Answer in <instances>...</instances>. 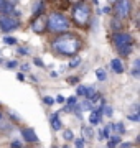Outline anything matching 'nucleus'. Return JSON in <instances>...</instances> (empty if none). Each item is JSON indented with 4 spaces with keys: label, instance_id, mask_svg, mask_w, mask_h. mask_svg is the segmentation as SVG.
<instances>
[{
    "label": "nucleus",
    "instance_id": "1",
    "mask_svg": "<svg viewBox=\"0 0 140 148\" xmlns=\"http://www.w3.org/2000/svg\"><path fill=\"white\" fill-rule=\"evenodd\" d=\"M81 46V40L73 33H59V36H56L51 43V49L63 56H76Z\"/></svg>",
    "mask_w": 140,
    "mask_h": 148
},
{
    "label": "nucleus",
    "instance_id": "2",
    "mask_svg": "<svg viewBox=\"0 0 140 148\" xmlns=\"http://www.w3.org/2000/svg\"><path fill=\"white\" fill-rule=\"evenodd\" d=\"M71 23L68 20V16L65 13H59V12H53L51 15L46 18V28L53 33H66L69 30Z\"/></svg>",
    "mask_w": 140,
    "mask_h": 148
},
{
    "label": "nucleus",
    "instance_id": "3",
    "mask_svg": "<svg viewBox=\"0 0 140 148\" xmlns=\"http://www.w3.org/2000/svg\"><path fill=\"white\" fill-rule=\"evenodd\" d=\"M114 46L117 48V51L120 56H129L132 53V48H134V40L129 33L124 32H115L114 33Z\"/></svg>",
    "mask_w": 140,
    "mask_h": 148
},
{
    "label": "nucleus",
    "instance_id": "4",
    "mask_svg": "<svg viewBox=\"0 0 140 148\" xmlns=\"http://www.w3.org/2000/svg\"><path fill=\"white\" fill-rule=\"evenodd\" d=\"M73 20H74V23L78 25V27L84 28L89 23V18H91V8H89V5L87 3H84V2H81V3H76L74 7H73Z\"/></svg>",
    "mask_w": 140,
    "mask_h": 148
},
{
    "label": "nucleus",
    "instance_id": "5",
    "mask_svg": "<svg viewBox=\"0 0 140 148\" xmlns=\"http://www.w3.org/2000/svg\"><path fill=\"white\" fill-rule=\"evenodd\" d=\"M114 12H115V18H119V20L129 18L130 12H132L130 0H115L114 2Z\"/></svg>",
    "mask_w": 140,
    "mask_h": 148
},
{
    "label": "nucleus",
    "instance_id": "6",
    "mask_svg": "<svg viewBox=\"0 0 140 148\" xmlns=\"http://www.w3.org/2000/svg\"><path fill=\"white\" fill-rule=\"evenodd\" d=\"M20 27V20L16 16H12V15H0V30L3 33H8V32H13L16 28Z\"/></svg>",
    "mask_w": 140,
    "mask_h": 148
},
{
    "label": "nucleus",
    "instance_id": "7",
    "mask_svg": "<svg viewBox=\"0 0 140 148\" xmlns=\"http://www.w3.org/2000/svg\"><path fill=\"white\" fill-rule=\"evenodd\" d=\"M32 30L35 33H43L46 30V16L45 15H38L35 16V20L32 23Z\"/></svg>",
    "mask_w": 140,
    "mask_h": 148
},
{
    "label": "nucleus",
    "instance_id": "8",
    "mask_svg": "<svg viewBox=\"0 0 140 148\" xmlns=\"http://www.w3.org/2000/svg\"><path fill=\"white\" fill-rule=\"evenodd\" d=\"M22 137H23V140L28 142V143L38 142V137H36V133H35L33 128H23V130H22Z\"/></svg>",
    "mask_w": 140,
    "mask_h": 148
},
{
    "label": "nucleus",
    "instance_id": "9",
    "mask_svg": "<svg viewBox=\"0 0 140 148\" xmlns=\"http://www.w3.org/2000/svg\"><path fill=\"white\" fill-rule=\"evenodd\" d=\"M110 68H112V71L115 74H122V73H124V64H122V61L117 59V58L110 61Z\"/></svg>",
    "mask_w": 140,
    "mask_h": 148
},
{
    "label": "nucleus",
    "instance_id": "10",
    "mask_svg": "<svg viewBox=\"0 0 140 148\" xmlns=\"http://www.w3.org/2000/svg\"><path fill=\"white\" fill-rule=\"evenodd\" d=\"M12 128V122L10 119H5V115L0 112V130H3V132H7V130H10Z\"/></svg>",
    "mask_w": 140,
    "mask_h": 148
},
{
    "label": "nucleus",
    "instance_id": "11",
    "mask_svg": "<svg viewBox=\"0 0 140 148\" xmlns=\"http://www.w3.org/2000/svg\"><path fill=\"white\" fill-rule=\"evenodd\" d=\"M49 122H51L53 130H61L63 128V123H61V119H58V114H53L51 119H49Z\"/></svg>",
    "mask_w": 140,
    "mask_h": 148
},
{
    "label": "nucleus",
    "instance_id": "12",
    "mask_svg": "<svg viewBox=\"0 0 140 148\" xmlns=\"http://www.w3.org/2000/svg\"><path fill=\"white\" fill-rule=\"evenodd\" d=\"M43 10H45L43 2H41V0H38L36 3L33 5V15H35V16H38V15H43Z\"/></svg>",
    "mask_w": 140,
    "mask_h": 148
},
{
    "label": "nucleus",
    "instance_id": "13",
    "mask_svg": "<svg viewBox=\"0 0 140 148\" xmlns=\"http://www.w3.org/2000/svg\"><path fill=\"white\" fill-rule=\"evenodd\" d=\"M101 114H99V112L97 110H92L91 112V117H89V122H91L92 125H96V123H99V122H101Z\"/></svg>",
    "mask_w": 140,
    "mask_h": 148
},
{
    "label": "nucleus",
    "instance_id": "14",
    "mask_svg": "<svg viewBox=\"0 0 140 148\" xmlns=\"http://www.w3.org/2000/svg\"><path fill=\"white\" fill-rule=\"evenodd\" d=\"M76 102H78V99H76V95H71V97H68V99H66V104H68V106L65 107V110H68V112H69V110H71V107L74 106Z\"/></svg>",
    "mask_w": 140,
    "mask_h": 148
},
{
    "label": "nucleus",
    "instance_id": "15",
    "mask_svg": "<svg viewBox=\"0 0 140 148\" xmlns=\"http://www.w3.org/2000/svg\"><path fill=\"white\" fill-rule=\"evenodd\" d=\"M79 107H81V110H92V102L89 101V99H84V101L79 104Z\"/></svg>",
    "mask_w": 140,
    "mask_h": 148
},
{
    "label": "nucleus",
    "instance_id": "16",
    "mask_svg": "<svg viewBox=\"0 0 140 148\" xmlns=\"http://www.w3.org/2000/svg\"><path fill=\"white\" fill-rule=\"evenodd\" d=\"M96 76H97V79L99 81H106L107 79V74H106V71H104V69H96Z\"/></svg>",
    "mask_w": 140,
    "mask_h": 148
},
{
    "label": "nucleus",
    "instance_id": "17",
    "mask_svg": "<svg viewBox=\"0 0 140 148\" xmlns=\"http://www.w3.org/2000/svg\"><path fill=\"white\" fill-rule=\"evenodd\" d=\"M92 132H94V130H92L91 127H86V125L82 127V135H84L87 140H89V138H92Z\"/></svg>",
    "mask_w": 140,
    "mask_h": 148
},
{
    "label": "nucleus",
    "instance_id": "18",
    "mask_svg": "<svg viewBox=\"0 0 140 148\" xmlns=\"http://www.w3.org/2000/svg\"><path fill=\"white\" fill-rule=\"evenodd\" d=\"M139 68H140V59H135L134 61V71H132V74H134V77H139Z\"/></svg>",
    "mask_w": 140,
    "mask_h": 148
},
{
    "label": "nucleus",
    "instance_id": "19",
    "mask_svg": "<svg viewBox=\"0 0 140 148\" xmlns=\"http://www.w3.org/2000/svg\"><path fill=\"white\" fill-rule=\"evenodd\" d=\"M81 64V58L79 56H74V58L71 59V63H69V68H78Z\"/></svg>",
    "mask_w": 140,
    "mask_h": 148
},
{
    "label": "nucleus",
    "instance_id": "20",
    "mask_svg": "<svg viewBox=\"0 0 140 148\" xmlns=\"http://www.w3.org/2000/svg\"><path fill=\"white\" fill-rule=\"evenodd\" d=\"M2 41L5 43V45H15L16 38H13V36H3V40H2Z\"/></svg>",
    "mask_w": 140,
    "mask_h": 148
},
{
    "label": "nucleus",
    "instance_id": "21",
    "mask_svg": "<svg viewBox=\"0 0 140 148\" xmlns=\"http://www.w3.org/2000/svg\"><path fill=\"white\" fill-rule=\"evenodd\" d=\"M8 119H12L13 122H20V120H22V117H20V115H16V114H15L13 110L8 112Z\"/></svg>",
    "mask_w": 140,
    "mask_h": 148
},
{
    "label": "nucleus",
    "instance_id": "22",
    "mask_svg": "<svg viewBox=\"0 0 140 148\" xmlns=\"http://www.w3.org/2000/svg\"><path fill=\"white\" fill-rule=\"evenodd\" d=\"M63 138L69 142V140H73V138H74V135H73V132H71V130H65V132H63Z\"/></svg>",
    "mask_w": 140,
    "mask_h": 148
},
{
    "label": "nucleus",
    "instance_id": "23",
    "mask_svg": "<svg viewBox=\"0 0 140 148\" xmlns=\"http://www.w3.org/2000/svg\"><path fill=\"white\" fill-rule=\"evenodd\" d=\"M120 142V138L119 137H112L110 138V142H109V148H114V147H117V143Z\"/></svg>",
    "mask_w": 140,
    "mask_h": 148
},
{
    "label": "nucleus",
    "instance_id": "24",
    "mask_svg": "<svg viewBox=\"0 0 140 148\" xmlns=\"http://www.w3.org/2000/svg\"><path fill=\"white\" fill-rule=\"evenodd\" d=\"M110 25H112V30H119V28H120V20H119V18H112Z\"/></svg>",
    "mask_w": 140,
    "mask_h": 148
},
{
    "label": "nucleus",
    "instance_id": "25",
    "mask_svg": "<svg viewBox=\"0 0 140 148\" xmlns=\"http://www.w3.org/2000/svg\"><path fill=\"white\" fill-rule=\"evenodd\" d=\"M43 102L46 104V106H53V104H54V99H53V97H49V95H45V97H43Z\"/></svg>",
    "mask_w": 140,
    "mask_h": 148
},
{
    "label": "nucleus",
    "instance_id": "26",
    "mask_svg": "<svg viewBox=\"0 0 140 148\" xmlns=\"http://www.w3.org/2000/svg\"><path fill=\"white\" fill-rule=\"evenodd\" d=\"M102 132H104V138H109V137H110V132H112V128H110V123H109L107 127L104 128Z\"/></svg>",
    "mask_w": 140,
    "mask_h": 148
},
{
    "label": "nucleus",
    "instance_id": "27",
    "mask_svg": "<svg viewBox=\"0 0 140 148\" xmlns=\"http://www.w3.org/2000/svg\"><path fill=\"white\" fill-rule=\"evenodd\" d=\"M102 114H106L107 117H112V107L110 106H104V112Z\"/></svg>",
    "mask_w": 140,
    "mask_h": 148
},
{
    "label": "nucleus",
    "instance_id": "28",
    "mask_svg": "<svg viewBox=\"0 0 140 148\" xmlns=\"http://www.w3.org/2000/svg\"><path fill=\"white\" fill-rule=\"evenodd\" d=\"M74 145H76V148H82L84 147V140H82V138H76Z\"/></svg>",
    "mask_w": 140,
    "mask_h": 148
},
{
    "label": "nucleus",
    "instance_id": "29",
    "mask_svg": "<svg viewBox=\"0 0 140 148\" xmlns=\"http://www.w3.org/2000/svg\"><path fill=\"white\" fill-rule=\"evenodd\" d=\"M16 66H18V64H16V61H7V66H5V68H7V69H15Z\"/></svg>",
    "mask_w": 140,
    "mask_h": 148
},
{
    "label": "nucleus",
    "instance_id": "30",
    "mask_svg": "<svg viewBox=\"0 0 140 148\" xmlns=\"http://www.w3.org/2000/svg\"><path fill=\"white\" fill-rule=\"evenodd\" d=\"M84 90H86V86H78L76 94H78V95H84Z\"/></svg>",
    "mask_w": 140,
    "mask_h": 148
},
{
    "label": "nucleus",
    "instance_id": "31",
    "mask_svg": "<svg viewBox=\"0 0 140 148\" xmlns=\"http://www.w3.org/2000/svg\"><path fill=\"white\" fill-rule=\"evenodd\" d=\"M33 63L36 64L38 68H45V63H43V61H41L40 58H33Z\"/></svg>",
    "mask_w": 140,
    "mask_h": 148
},
{
    "label": "nucleus",
    "instance_id": "32",
    "mask_svg": "<svg viewBox=\"0 0 140 148\" xmlns=\"http://www.w3.org/2000/svg\"><path fill=\"white\" fill-rule=\"evenodd\" d=\"M127 119H130L132 122H139L140 120V115H139V114H132V115H129Z\"/></svg>",
    "mask_w": 140,
    "mask_h": 148
},
{
    "label": "nucleus",
    "instance_id": "33",
    "mask_svg": "<svg viewBox=\"0 0 140 148\" xmlns=\"http://www.w3.org/2000/svg\"><path fill=\"white\" fill-rule=\"evenodd\" d=\"M12 148H23V145H22V142H12Z\"/></svg>",
    "mask_w": 140,
    "mask_h": 148
},
{
    "label": "nucleus",
    "instance_id": "34",
    "mask_svg": "<svg viewBox=\"0 0 140 148\" xmlns=\"http://www.w3.org/2000/svg\"><path fill=\"white\" fill-rule=\"evenodd\" d=\"M132 147V143H129V142H122L120 143V148H130Z\"/></svg>",
    "mask_w": 140,
    "mask_h": 148
},
{
    "label": "nucleus",
    "instance_id": "35",
    "mask_svg": "<svg viewBox=\"0 0 140 148\" xmlns=\"http://www.w3.org/2000/svg\"><path fill=\"white\" fill-rule=\"evenodd\" d=\"M18 54H22V56H27V49H25V48H18Z\"/></svg>",
    "mask_w": 140,
    "mask_h": 148
},
{
    "label": "nucleus",
    "instance_id": "36",
    "mask_svg": "<svg viewBox=\"0 0 140 148\" xmlns=\"http://www.w3.org/2000/svg\"><path fill=\"white\" fill-rule=\"evenodd\" d=\"M16 79L20 81V82H23V81H25V76H23V73H18V74H16Z\"/></svg>",
    "mask_w": 140,
    "mask_h": 148
},
{
    "label": "nucleus",
    "instance_id": "37",
    "mask_svg": "<svg viewBox=\"0 0 140 148\" xmlns=\"http://www.w3.org/2000/svg\"><path fill=\"white\" fill-rule=\"evenodd\" d=\"M22 71L23 73H28L30 71V64H22Z\"/></svg>",
    "mask_w": 140,
    "mask_h": 148
},
{
    "label": "nucleus",
    "instance_id": "38",
    "mask_svg": "<svg viewBox=\"0 0 140 148\" xmlns=\"http://www.w3.org/2000/svg\"><path fill=\"white\" fill-rule=\"evenodd\" d=\"M68 82H69V84H78V82H79V79H78V77H69V81H68Z\"/></svg>",
    "mask_w": 140,
    "mask_h": 148
},
{
    "label": "nucleus",
    "instance_id": "39",
    "mask_svg": "<svg viewBox=\"0 0 140 148\" xmlns=\"http://www.w3.org/2000/svg\"><path fill=\"white\" fill-rule=\"evenodd\" d=\"M54 101H56V102H59V104H63V102H65L66 99H65V97H63V95H58V97H56Z\"/></svg>",
    "mask_w": 140,
    "mask_h": 148
},
{
    "label": "nucleus",
    "instance_id": "40",
    "mask_svg": "<svg viewBox=\"0 0 140 148\" xmlns=\"http://www.w3.org/2000/svg\"><path fill=\"white\" fill-rule=\"evenodd\" d=\"M97 137H99V140H102V138H104V132H102V130H99V133H97Z\"/></svg>",
    "mask_w": 140,
    "mask_h": 148
},
{
    "label": "nucleus",
    "instance_id": "41",
    "mask_svg": "<svg viewBox=\"0 0 140 148\" xmlns=\"http://www.w3.org/2000/svg\"><path fill=\"white\" fill-rule=\"evenodd\" d=\"M110 12V7H104L102 8V13H109Z\"/></svg>",
    "mask_w": 140,
    "mask_h": 148
},
{
    "label": "nucleus",
    "instance_id": "42",
    "mask_svg": "<svg viewBox=\"0 0 140 148\" xmlns=\"http://www.w3.org/2000/svg\"><path fill=\"white\" fill-rule=\"evenodd\" d=\"M7 0H0V12H2V8H3V5H5Z\"/></svg>",
    "mask_w": 140,
    "mask_h": 148
},
{
    "label": "nucleus",
    "instance_id": "43",
    "mask_svg": "<svg viewBox=\"0 0 140 148\" xmlns=\"http://www.w3.org/2000/svg\"><path fill=\"white\" fill-rule=\"evenodd\" d=\"M68 2H71V3H74V5H76V3H81L82 0H68Z\"/></svg>",
    "mask_w": 140,
    "mask_h": 148
},
{
    "label": "nucleus",
    "instance_id": "44",
    "mask_svg": "<svg viewBox=\"0 0 140 148\" xmlns=\"http://www.w3.org/2000/svg\"><path fill=\"white\" fill-rule=\"evenodd\" d=\"M30 79H32L33 82H38V77H36V76H32V77H30Z\"/></svg>",
    "mask_w": 140,
    "mask_h": 148
},
{
    "label": "nucleus",
    "instance_id": "45",
    "mask_svg": "<svg viewBox=\"0 0 140 148\" xmlns=\"http://www.w3.org/2000/svg\"><path fill=\"white\" fill-rule=\"evenodd\" d=\"M92 2H94V3H96V5H97V3H99V0H92Z\"/></svg>",
    "mask_w": 140,
    "mask_h": 148
},
{
    "label": "nucleus",
    "instance_id": "46",
    "mask_svg": "<svg viewBox=\"0 0 140 148\" xmlns=\"http://www.w3.org/2000/svg\"><path fill=\"white\" fill-rule=\"evenodd\" d=\"M109 2H115V0H109Z\"/></svg>",
    "mask_w": 140,
    "mask_h": 148
},
{
    "label": "nucleus",
    "instance_id": "47",
    "mask_svg": "<svg viewBox=\"0 0 140 148\" xmlns=\"http://www.w3.org/2000/svg\"><path fill=\"white\" fill-rule=\"evenodd\" d=\"M53 148H54V147H53Z\"/></svg>",
    "mask_w": 140,
    "mask_h": 148
}]
</instances>
